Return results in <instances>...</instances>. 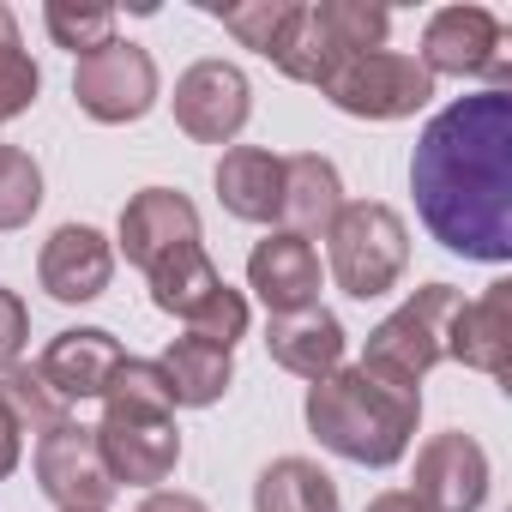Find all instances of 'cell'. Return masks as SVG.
Here are the masks:
<instances>
[{
	"instance_id": "obj_25",
	"label": "cell",
	"mask_w": 512,
	"mask_h": 512,
	"mask_svg": "<svg viewBox=\"0 0 512 512\" xmlns=\"http://www.w3.org/2000/svg\"><path fill=\"white\" fill-rule=\"evenodd\" d=\"M296 7L302 0H241V7H223L217 19H223V31L241 43V49H253V55H278V43H284V31H290V19H296Z\"/></svg>"
},
{
	"instance_id": "obj_30",
	"label": "cell",
	"mask_w": 512,
	"mask_h": 512,
	"mask_svg": "<svg viewBox=\"0 0 512 512\" xmlns=\"http://www.w3.org/2000/svg\"><path fill=\"white\" fill-rule=\"evenodd\" d=\"M37 91H43V73H37V61H31L19 43H7V49H0V127H7V121H19V115H31Z\"/></svg>"
},
{
	"instance_id": "obj_1",
	"label": "cell",
	"mask_w": 512,
	"mask_h": 512,
	"mask_svg": "<svg viewBox=\"0 0 512 512\" xmlns=\"http://www.w3.org/2000/svg\"><path fill=\"white\" fill-rule=\"evenodd\" d=\"M422 229L476 266L512 260V91H470L446 103L410 157Z\"/></svg>"
},
{
	"instance_id": "obj_28",
	"label": "cell",
	"mask_w": 512,
	"mask_h": 512,
	"mask_svg": "<svg viewBox=\"0 0 512 512\" xmlns=\"http://www.w3.org/2000/svg\"><path fill=\"white\" fill-rule=\"evenodd\" d=\"M103 410H157V416H175V398H169V380L157 362L145 356H127L103 392Z\"/></svg>"
},
{
	"instance_id": "obj_23",
	"label": "cell",
	"mask_w": 512,
	"mask_h": 512,
	"mask_svg": "<svg viewBox=\"0 0 512 512\" xmlns=\"http://www.w3.org/2000/svg\"><path fill=\"white\" fill-rule=\"evenodd\" d=\"M0 404L13 410V422H19V434H55L61 422H73V404L43 380V368L37 362H13L7 374H0Z\"/></svg>"
},
{
	"instance_id": "obj_35",
	"label": "cell",
	"mask_w": 512,
	"mask_h": 512,
	"mask_svg": "<svg viewBox=\"0 0 512 512\" xmlns=\"http://www.w3.org/2000/svg\"><path fill=\"white\" fill-rule=\"evenodd\" d=\"M7 43H19V19H13L7 7H0V49H7Z\"/></svg>"
},
{
	"instance_id": "obj_21",
	"label": "cell",
	"mask_w": 512,
	"mask_h": 512,
	"mask_svg": "<svg viewBox=\"0 0 512 512\" xmlns=\"http://www.w3.org/2000/svg\"><path fill=\"white\" fill-rule=\"evenodd\" d=\"M151 308L157 314H175L181 326L223 290V272L211 266V253H205V241H187V247H175L169 260H157L151 272Z\"/></svg>"
},
{
	"instance_id": "obj_14",
	"label": "cell",
	"mask_w": 512,
	"mask_h": 512,
	"mask_svg": "<svg viewBox=\"0 0 512 512\" xmlns=\"http://www.w3.org/2000/svg\"><path fill=\"white\" fill-rule=\"evenodd\" d=\"M199 241V205L175 187H139L127 205H121V229H115V247L127 253V266L151 272L157 260H169L175 247Z\"/></svg>"
},
{
	"instance_id": "obj_31",
	"label": "cell",
	"mask_w": 512,
	"mask_h": 512,
	"mask_svg": "<svg viewBox=\"0 0 512 512\" xmlns=\"http://www.w3.org/2000/svg\"><path fill=\"white\" fill-rule=\"evenodd\" d=\"M25 338H31V308L19 290L0 284V374H7L19 356H25Z\"/></svg>"
},
{
	"instance_id": "obj_2",
	"label": "cell",
	"mask_w": 512,
	"mask_h": 512,
	"mask_svg": "<svg viewBox=\"0 0 512 512\" xmlns=\"http://www.w3.org/2000/svg\"><path fill=\"white\" fill-rule=\"evenodd\" d=\"M302 416H308V434L326 452H338L344 464L386 470L416 440L422 392H398V386L374 380L368 368H338V374H326V380L308 386Z\"/></svg>"
},
{
	"instance_id": "obj_9",
	"label": "cell",
	"mask_w": 512,
	"mask_h": 512,
	"mask_svg": "<svg viewBox=\"0 0 512 512\" xmlns=\"http://www.w3.org/2000/svg\"><path fill=\"white\" fill-rule=\"evenodd\" d=\"M175 127L193 145H235L253 115V85L235 61H193L175 79Z\"/></svg>"
},
{
	"instance_id": "obj_7",
	"label": "cell",
	"mask_w": 512,
	"mask_h": 512,
	"mask_svg": "<svg viewBox=\"0 0 512 512\" xmlns=\"http://www.w3.org/2000/svg\"><path fill=\"white\" fill-rule=\"evenodd\" d=\"M73 103L97 121V127H127V121H145L157 109V61L151 49L115 37L103 49H91L79 67H73Z\"/></svg>"
},
{
	"instance_id": "obj_13",
	"label": "cell",
	"mask_w": 512,
	"mask_h": 512,
	"mask_svg": "<svg viewBox=\"0 0 512 512\" xmlns=\"http://www.w3.org/2000/svg\"><path fill=\"white\" fill-rule=\"evenodd\" d=\"M247 290L266 302V314L320 308L326 266H320L314 241H302V235H290V229H272L266 241H253V253H247Z\"/></svg>"
},
{
	"instance_id": "obj_4",
	"label": "cell",
	"mask_w": 512,
	"mask_h": 512,
	"mask_svg": "<svg viewBox=\"0 0 512 512\" xmlns=\"http://www.w3.org/2000/svg\"><path fill=\"white\" fill-rule=\"evenodd\" d=\"M458 290L452 284H422L410 302H398L374 332L356 368H368L374 380L398 386V392H422V380L446 362V326L458 314Z\"/></svg>"
},
{
	"instance_id": "obj_6",
	"label": "cell",
	"mask_w": 512,
	"mask_h": 512,
	"mask_svg": "<svg viewBox=\"0 0 512 512\" xmlns=\"http://www.w3.org/2000/svg\"><path fill=\"white\" fill-rule=\"evenodd\" d=\"M428 79H488V91H512V61H506V25L488 7H440L422 25V55Z\"/></svg>"
},
{
	"instance_id": "obj_11",
	"label": "cell",
	"mask_w": 512,
	"mask_h": 512,
	"mask_svg": "<svg viewBox=\"0 0 512 512\" xmlns=\"http://www.w3.org/2000/svg\"><path fill=\"white\" fill-rule=\"evenodd\" d=\"M410 494H416L422 512H482V500H488V452H482V440L464 434V428L428 434L416 446Z\"/></svg>"
},
{
	"instance_id": "obj_3",
	"label": "cell",
	"mask_w": 512,
	"mask_h": 512,
	"mask_svg": "<svg viewBox=\"0 0 512 512\" xmlns=\"http://www.w3.org/2000/svg\"><path fill=\"white\" fill-rule=\"evenodd\" d=\"M326 272L350 302H380L410 272V229L386 199H356L326 229Z\"/></svg>"
},
{
	"instance_id": "obj_24",
	"label": "cell",
	"mask_w": 512,
	"mask_h": 512,
	"mask_svg": "<svg viewBox=\"0 0 512 512\" xmlns=\"http://www.w3.org/2000/svg\"><path fill=\"white\" fill-rule=\"evenodd\" d=\"M320 31L332 37V49L350 61V55H368V49H386V31H392V13L386 7H368V0H320L314 7Z\"/></svg>"
},
{
	"instance_id": "obj_33",
	"label": "cell",
	"mask_w": 512,
	"mask_h": 512,
	"mask_svg": "<svg viewBox=\"0 0 512 512\" xmlns=\"http://www.w3.org/2000/svg\"><path fill=\"white\" fill-rule=\"evenodd\" d=\"M133 512H211L199 494H181V488H151Z\"/></svg>"
},
{
	"instance_id": "obj_27",
	"label": "cell",
	"mask_w": 512,
	"mask_h": 512,
	"mask_svg": "<svg viewBox=\"0 0 512 512\" xmlns=\"http://www.w3.org/2000/svg\"><path fill=\"white\" fill-rule=\"evenodd\" d=\"M43 25H49V37H55V49H67V55H91V49H103V43H115V7H73V0H49L43 7Z\"/></svg>"
},
{
	"instance_id": "obj_26",
	"label": "cell",
	"mask_w": 512,
	"mask_h": 512,
	"mask_svg": "<svg viewBox=\"0 0 512 512\" xmlns=\"http://www.w3.org/2000/svg\"><path fill=\"white\" fill-rule=\"evenodd\" d=\"M37 211H43V169H37V157L19 151V145H0V235L25 229Z\"/></svg>"
},
{
	"instance_id": "obj_16",
	"label": "cell",
	"mask_w": 512,
	"mask_h": 512,
	"mask_svg": "<svg viewBox=\"0 0 512 512\" xmlns=\"http://www.w3.org/2000/svg\"><path fill=\"white\" fill-rule=\"evenodd\" d=\"M121 362H127V350H121V338H115V332H103V326H67V332H55V338H49V350L37 356L43 380H49L67 404L103 398Z\"/></svg>"
},
{
	"instance_id": "obj_19",
	"label": "cell",
	"mask_w": 512,
	"mask_h": 512,
	"mask_svg": "<svg viewBox=\"0 0 512 512\" xmlns=\"http://www.w3.org/2000/svg\"><path fill=\"white\" fill-rule=\"evenodd\" d=\"M217 205L241 223H278L284 205V157L266 145H229L217 163Z\"/></svg>"
},
{
	"instance_id": "obj_8",
	"label": "cell",
	"mask_w": 512,
	"mask_h": 512,
	"mask_svg": "<svg viewBox=\"0 0 512 512\" xmlns=\"http://www.w3.org/2000/svg\"><path fill=\"white\" fill-rule=\"evenodd\" d=\"M103 470L115 476V488H163L181 464V428L175 416L157 410H103V422L91 428Z\"/></svg>"
},
{
	"instance_id": "obj_15",
	"label": "cell",
	"mask_w": 512,
	"mask_h": 512,
	"mask_svg": "<svg viewBox=\"0 0 512 512\" xmlns=\"http://www.w3.org/2000/svg\"><path fill=\"white\" fill-rule=\"evenodd\" d=\"M446 356L470 374L506 380L512 374V284H488L476 302H458L446 326Z\"/></svg>"
},
{
	"instance_id": "obj_29",
	"label": "cell",
	"mask_w": 512,
	"mask_h": 512,
	"mask_svg": "<svg viewBox=\"0 0 512 512\" xmlns=\"http://www.w3.org/2000/svg\"><path fill=\"white\" fill-rule=\"evenodd\" d=\"M187 338H199V344H217V350H235L241 338H247V296L241 290H217L193 320H187Z\"/></svg>"
},
{
	"instance_id": "obj_10",
	"label": "cell",
	"mask_w": 512,
	"mask_h": 512,
	"mask_svg": "<svg viewBox=\"0 0 512 512\" xmlns=\"http://www.w3.org/2000/svg\"><path fill=\"white\" fill-rule=\"evenodd\" d=\"M31 470H37V488L61 506V512H109L115 506V476L103 470V452H97V434L85 422H61L55 434L37 440L31 452Z\"/></svg>"
},
{
	"instance_id": "obj_5",
	"label": "cell",
	"mask_w": 512,
	"mask_h": 512,
	"mask_svg": "<svg viewBox=\"0 0 512 512\" xmlns=\"http://www.w3.org/2000/svg\"><path fill=\"white\" fill-rule=\"evenodd\" d=\"M320 97L338 109V115H356V121H410L416 109H428L434 97V79L416 55L404 49H368V55H350L326 85Z\"/></svg>"
},
{
	"instance_id": "obj_22",
	"label": "cell",
	"mask_w": 512,
	"mask_h": 512,
	"mask_svg": "<svg viewBox=\"0 0 512 512\" xmlns=\"http://www.w3.org/2000/svg\"><path fill=\"white\" fill-rule=\"evenodd\" d=\"M253 512H344L338 482L314 458H272L253 482Z\"/></svg>"
},
{
	"instance_id": "obj_12",
	"label": "cell",
	"mask_w": 512,
	"mask_h": 512,
	"mask_svg": "<svg viewBox=\"0 0 512 512\" xmlns=\"http://www.w3.org/2000/svg\"><path fill=\"white\" fill-rule=\"evenodd\" d=\"M109 278H115V241L103 229H91V223H61L37 253V284L61 308L97 302L109 290Z\"/></svg>"
},
{
	"instance_id": "obj_17",
	"label": "cell",
	"mask_w": 512,
	"mask_h": 512,
	"mask_svg": "<svg viewBox=\"0 0 512 512\" xmlns=\"http://www.w3.org/2000/svg\"><path fill=\"white\" fill-rule=\"evenodd\" d=\"M266 350L284 374L296 380H326L344 368V320L332 308H302V314H272L266 320Z\"/></svg>"
},
{
	"instance_id": "obj_34",
	"label": "cell",
	"mask_w": 512,
	"mask_h": 512,
	"mask_svg": "<svg viewBox=\"0 0 512 512\" xmlns=\"http://www.w3.org/2000/svg\"><path fill=\"white\" fill-rule=\"evenodd\" d=\"M362 512H422V506H416V494H410V488H386V494H374Z\"/></svg>"
},
{
	"instance_id": "obj_32",
	"label": "cell",
	"mask_w": 512,
	"mask_h": 512,
	"mask_svg": "<svg viewBox=\"0 0 512 512\" xmlns=\"http://www.w3.org/2000/svg\"><path fill=\"white\" fill-rule=\"evenodd\" d=\"M19 458H25V434H19V422H13V410L0 404V482H7L13 470H19Z\"/></svg>"
},
{
	"instance_id": "obj_20",
	"label": "cell",
	"mask_w": 512,
	"mask_h": 512,
	"mask_svg": "<svg viewBox=\"0 0 512 512\" xmlns=\"http://www.w3.org/2000/svg\"><path fill=\"white\" fill-rule=\"evenodd\" d=\"M157 368L169 380L175 410H211L235 386V350H217V344H199V338H175L157 356Z\"/></svg>"
},
{
	"instance_id": "obj_18",
	"label": "cell",
	"mask_w": 512,
	"mask_h": 512,
	"mask_svg": "<svg viewBox=\"0 0 512 512\" xmlns=\"http://www.w3.org/2000/svg\"><path fill=\"white\" fill-rule=\"evenodd\" d=\"M344 181H338V163L320 157V151H296L284 157V205H278V229L302 235V241H326V229L338 223L344 211Z\"/></svg>"
}]
</instances>
